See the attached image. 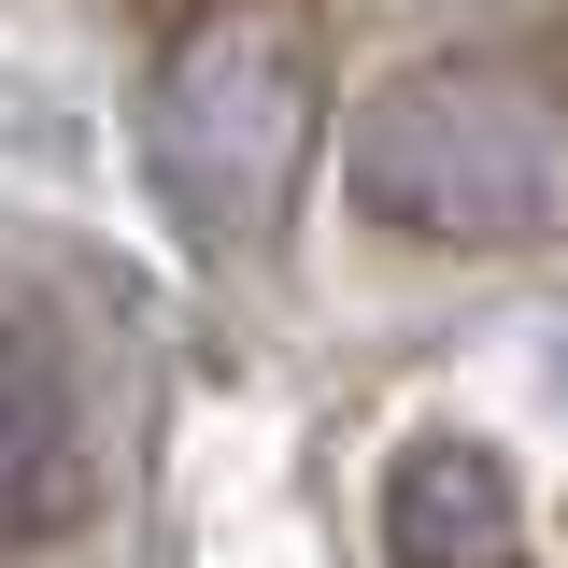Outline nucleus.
<instances>
[{
	"instance_id": "3",
	"label": "nucleus",
	"mask_w": 568,
	"mask_h": 568,
	"mask_svg": "<svg viewBox=\"0 0 568 568\" xmlns=\"http://www.w3.org/2000/svg\"><path fill=\"white\" fill-rule=\"evenodd\" d=\"M100 484H114V455H100V384H85V355H71L43 313L0 298V555L71 540V526L100 511Z\"/></svg>"
},
{
	"instance_id": "2",
	"label": "nucleus",
	"mask_w": 568,
	"mask_h": 568,
	"mask_svg": "<svg viewBox=\"0 0 568 568\" xmlns=\"http://www.w3.org/2000/svg\"><path fill=\"white\" fill-rule=\"evenodd\" d=\"M142 129H156V200L185 213L200 256H271L313 156H327L313 43L284 14H256V0H227L156 58V114Z\"/></svg>"
},
{
	"instance_id": "1",
	"label": "nucleus",
	"mask_w": 568,
	"mask_h": 568,
	"mask_svg": "<svg viewBox=\"0 0 568 568\" xmlns=\"http://www.w3.org/2000/svg\"><path fill=\"white\" fill-rule=\"evenodd\" d=\"M342 200L426 256H526L568 227V100L511 58H413L342 114Z\"/></svg>"
},
{
	"instance_id": "4",
	"label": "nucleus",
	"mask_w": 568,
	"mask_h": 568,
	"mask_svg": "<svg viewBox=\"0 0 568 568\" xmlns=\"http://www.w3.org/2000/svg\"><path fill=\"white\" fill-rule=\"evenodd\" d=\"M384 555L398 568H511L526 555V484L511 455L469 440V426H426L384 469Z\"/></svg>"
}]
</instances>
